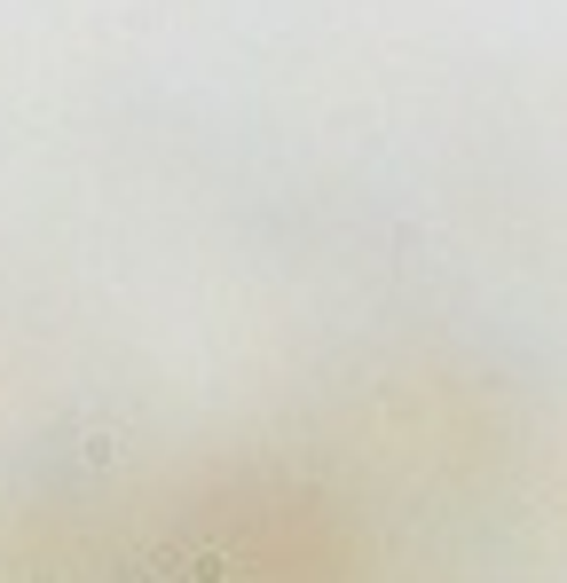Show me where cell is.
Masks as SVG:
<instances>
[{"label":"cell","instance_id":"obj_1","mask_svg":"<svg viewBox=\"0 0 567 583\" xmlns=\"http://www.w3.org/2000/svg\"><path fill=\"white\" fill-rule=\"evenodd\" d=\"M158 575H166V583H229L237 560L213 552V544H206V552H158Z\"/></svg>","mask_w":567,"mask_h":583}]
</instances>
